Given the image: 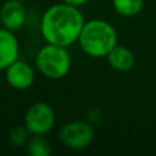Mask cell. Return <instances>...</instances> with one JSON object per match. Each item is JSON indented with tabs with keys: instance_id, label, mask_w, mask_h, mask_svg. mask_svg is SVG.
Listing matches in <instances>:
<instances>
[{
	"instance_id": "6da1fadb",
	"label": "cell",
	"mask_w": 156,
	"mask_h": 156,
	"mask_svg": "<svg viewBox=\"0 0 156 156\" xmlns=\"http://www.w3.org/2000/svg\"><path fill=\"white\" fill-rule=\"evenodd\" d=\"M85 21L80 7L61 1L43 12L39 32L45 43L69 48L77 44Z\"/></svg>"
},
{
	"instance_id": "7a4b0ae2",
	"label": "cell",
	"mask_w": 156,
	"mask_h": 156,
	"mask_svg": "<svg viewBox=\"0 0 156 156\" xmlns=\"http://www.w3.org/2000/svg\"><path fill=\"white\" fill-rule=\"evenodd\" d=\"M77 44L87 56L91 58H106L118 44V34L108 21L91 18L85 21Z\"/></svg>"
},
{
	"instance_id": "3957f363",
	"label": "cell",
	"mask_w": 156,
	"mask_h": 156,
	"mask_svg": "<svg viewBox=\"0 0 156 156\" xmlns=\"http://www.w3.org/2000/svg\"><path fill=\"white\" fill-rule=\"evenodd\" d=\"M34 67L48 79L58 80L65 78L72 67V57L68 48L45 43L35 52Z\"/></svg>"
},
{
	"instance_id": "277c9868",
	"label": "cell",
	"mask_w": 156,
	"mask_h": 156,
	"mask_svg": "<svg viewBox=\"0 0 156 156\" xmlns=\"http://www.w3.org/2000/svg\"><path fill=\"white\" fill-rule=\"evenodd\" d=\"M94 126L88 121H69L62 124L57 133L60 143L74 151L89 147L94 140Z\"/></svg>"
},
{
	"instance_id": "5b68a950",
	"label": "cell",
	"mask_w": 156,
	"mask_h": 156,
	"mask_svg": "<svg viewBox=\"0 0 156 156\" xmlns=\"http://www.w3.org/2000/svg\"><path fill=\"white\" fill-rule=\"evenodd\" d=\"M56 115L54 108L44 102H33L26 111L23 124L30 135H48L55 127Z\"/></svg>"
},
{
	"instance_id": "8992f818",
	"label": "cell",
	"mask_w": 156,
	"mask_h": 156,
	"mask_svg": "<svg viewBox=\"0 0 156 156\" xmlns=\"http://www.w3.org/2000/svg\"><path fill=\"white\" fill-rule=\"evenodd\" d=\"M4 73L7 85L18 91L28 90L35 82V68L28 61L22 58L11 63Z\"/></svg>"
},
{
	"instance_id": "52a82bcc",
	"label": "cell",
	"mask_w": 156,
	"mask_h": 156,
	"mask_svg": "<svg viewBox=\"0 0 156 156\" xmlns=\"http://www.w3.org/2000/svg\"><path fill=\"white\" fill-rule=\"evenodd\" d=\"M27 20H28V13L24 2H21L18 0H6L1 5L0 7L1 27L16 33L26 26Z\"/></svg>"
},
{
	"instance_id": "ba28073f",
	"label": "cell",
	"mask_w": 156,
	"mask_h": 156,
	"mask_svg": "<svg viewBox=\"0 0 156 156\" xmlns=\"http://www.w3.org/2000/svg\"><path fill=\"white\" fill-rule=\"evenodd\" d=\"M20 41L15 32L0 27V71L20 58Z\"/></svg>"
},
{
	"instance_id": "9c48e42d",
	"label": "cell",
	"mask_w": 156,
	"mask_h": 156,
	"mask_svg": "<svg viewBox=\"0 0 156 156\" xmlns=\"http://www.w3.org/2000/svg\"><path fill=\"white\" fill-rule=\"evenodd\" d=\"M106 60L111 68L117 72H128L134 67L135 56L134 52L124 45L117 44L111 52L106 56Z\"/></svg>"
},
{
	"instance_id": "30bf717a",
	"label": "cell",
	"mask_w": 156,
	"mask_h": 156,
	"mask_svg": "<svg viewBox=\"0 0 156 156\" xmlns=\"http://www.w3.org/2000/svg\"><path fill=\"white\" fill-rule=\"evenodd\" d=\"M115 12L122 17H134L144 9V0H112Z\"/></svg>"
},
{
	"instance_id": "8fae6325",
	"label": "cell",
	"mask_w": 156,
	"mask_h": 156,
	"mask_svg": "<svg viewBox=\"0 0 156 156\" xmlns=\"http://www.w3.org/2000/svg\"><path fill=\"white\" fill-rule=\"evenodd\" d=\"M26 151L30 156H49L52 147L45 135H30L26 144Z\"/></svg>"
},
{
	"instance_id": "7c38bea8",
	"label": "cell",
	"mask_w": 156,
	"mask_h": 156,
	"mask_svg": "<svg viewBox=\"0 0 156 156\" xmlns=\"http://www.w3.org/2000/svg\"><path fill=\"white\" fill-rule=\"evenodd\" d=\"M29 138H30V133L24 127V124L16 126L10 130L9 143L13 147H22V146H26V144L29 140Z\"/></svg>"
},
{
	"instance_id": "4fadbf2b",
	"label": "cell",
	"mask_w": 156,
	"mask_h": 156,
	"mask_svg": "<svg viewBox=\"0 0 156 156\" xmlns=\"http://www.w3.org/2000/svg\"><path fill=\"white\" fill-rule=\"evenodd\" d=\"M98 112H100L99 110H95V108H91L89 112H88V115H87V121L89 122V123H91L93 126L95 124V123H99L100 121H101V118H102V116H101V113H99L98 116H96V113Z\"/></svg>"
},
{
	"instance_id": "5bb4252c",
	"label": "cell",
	"mask_w": 156,
	"mask_h": 156,
	"mask_svg": "<svg viewBox=\"0 0 156 156\" xmlns=\"http://www.w3.org/2000/svg\"><path fill=\"white\" fill-rule=\"evenodd\" d=\"M61 1L69 4V5H73V6H77V7H82L89 2V0H61Z\"/></svg>"
},
{
	"instance_id": "9a60e30c",
	"label": "cell",
	"mask_w": 156,
	"mask_h": 156,
	"mask_svg": "<svg viewBox=\"0 0 156 156\" xmlns=\"http://www.w3.org/2000/svg\"><path fill=\"white\" fill-rule=\"evenodd\" d=\"M18 1H21V2H24V4H26V2L28 1V0H18Z\"/></svg>"
},
{
	"instance_id": "2e32d148",
	"label": "cell",
	"mask_w": 156,
	"mask_h": 156,
	"mask_svg": "<svg viewBox=\"0 0 156 156\" xmlns=\"http://www.w3.org/2000/svg\"><path fill=\"white\" fill-rule=\"evenodd\" d=\"M0 26H1V24H0Z\"/></svg>"
}]
</instances>
